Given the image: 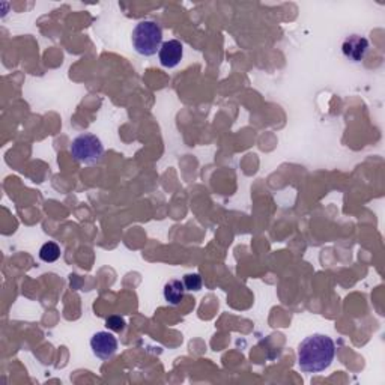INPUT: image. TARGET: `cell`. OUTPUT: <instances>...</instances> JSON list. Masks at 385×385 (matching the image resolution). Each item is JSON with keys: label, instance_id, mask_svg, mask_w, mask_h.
<instances>
[{"label": "cell", "instance_id": "obj_1", "mask_svg": "<svg viewBox=\"0 0 385 385\" xmlns=\"http://www.w3.org/2000/svg\"><path fill=\"white\" fill-rule=\"evenodd\" d=\"M336 356V343L327 334H312L299 343L298 366L306 373H319L330 368Z\"/></svg>", "mask_w": 385, "mask_h": 385}, {"label": "cell", "instance_id": "obj_2", "mask_svg": "<svg viewBox=\"0 0 385 385\" xmlns=\"http://www.w3.org/2000/svg\"><path fill=\"white\" fill-rule=\"evenodd\" d=\"M134 50L145 58L157 54L163 45V29L157 22L143 20L136 24L131 33Z\"/></svg>", "mask_w": 385, "mask_h": 385}, {"label": "cell", "instance_id": "obj_3", "mask_svg": "<svg viewBox=\"0 0 385 385\" xmlns=\"http://www.w3.org/2000/svg\"><path fill=\"white\" fill-rule=\"evenodd\" d=\"M70 151L77 163L95 166L104 157V145L95 134L83 133L72 140Z\"/></svg>", "mask_w": 385, "mask_h": 385}, {"label": "cell", "instance_id": "obj_4", "mask_svg": "<svg viewBox=\"0 0 385 385\" xmlns=\"http://www.w3.org/2000/svg\"><path fill=\"white\" fill-rule=\"evenodd\" d=\"M118 339L109 331H98L91 339V349L100 360H110L118 352Z\"/></svg>", "mask_w": 385, "mask_h": 385}, {"label": "cell", "instance_id": "obj_5", "mask_svg": "<svg viewBox=\"0 0 385 385\" xmlns=\"http://www.w3.org/2000/svg\"><path fill=\"white\" fill-rule=\"evenodd\" d=\"M369 49H370L369 40L363 35H356V33L349 35L346 36L342 42V53L345 58L352 63L361 62L366 58V54H368Z\"/></svg>", "mask_w": 385, "mask_h": 385}, {"label": "cell", "instance_id": "obj_6", "mask_svg": "<svg viewBox=\"0 0 385 385\" xmlns=\"http://www.w3.org/2000/svg\"><path fill=\"white\" fill-rule=\"evenodd\" d=\"M159 63L163 65L164 68H175L181 63L184 58V45L181 41L178 40H168L163 42L162 49L158 52Z\"/></svg>", "mask_w": 385, "mask_h": 385}, {"label": "cell", "instance_id": "obj_7", "mask_svg": "<svg viewBox=\"0 0 385 385\" xmlns=\"http://www.w3.org/2000/svg\"><path fill=\"white\" fill-rule=\"evenodd\" d=\"M163 295H164L166 301L171 306H180L181 301L184 299V297H185L184 281L178 280V278L168 280L167 283L164 285Z\"/></svg>", "mask_w": 385, "mask_h": 385}, {"label": "cell", "instance_id": "obj_8", "mask_svg": "<svg viewBox=\"0 0 385 385\" xmlns=\"http://www.w3.org/2000/svg\"><path fill=\"white\" fill-rule=\"evenodd\" d=\"M40 258H41L42 262L52 264V262H56L61 258V247L53 241L45 242L40 250Z\"/></svg>", "mask_w": 385, "mask_h": 385}, {"label": "cell", "instance_id": "obj_9", "mask_svg": "<svg viewBox=\"0 0 385 385\" xmlns=\"http://www.w3.org/2000/svg\"><path fill=\"white\" fill-rule=\"evenodd\" d=\"M106 325L110 331H115V333H122L125 330L127 327V322L125 319L119 316V315H111L106 319Z\"/></svg>", "mask_w": 385, "mask_h": 385}, {"label": "cell", "instance_id": "obj_10", "mask_svg": "<svg viewBox=\"0 0 385 385\" xmlns=\"http://www.w3.org/2000/svg\"><path fill=\"white\" fill-rule=\"evenodd\" d=\"M184 286L185 290H191V292H197V290L202 289V277L194 272V274H187L184 277Z\"/></svg>", "mask_w": 385, "mask_h": 385}]
</instances>
